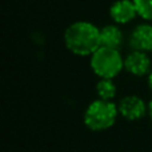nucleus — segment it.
<instances>
[{"mask_svg": "<svg viewBox=\"0 0 152 152\" xmlns=\"http://www.w3.org/2000/svg\"><path fill=\"white\" fill-rule=\"evenodd\" d=\"M110 16L118 26L127 24L137 16L136 5L134 0H116L110 7Z\"/></svg>", "mask_w": 152, "mask_h": 152, "instance_id": "obj_6", "label": "nucleus"}, {"mask_svg": "<svg viewBox=\"0 0 152 152\" xmlns=\"http://www.w3.org/2000/svg\"><path fill=\"white\" fill-rule=\"evenodd\" d=\"M64 44L74 55L91 56L100 48V28L89 21H76L67 27Z\"/></svg>", "mask_w": 152, "mask_h": 152, "instance_id": "obj_1", "label": "nucleus"}, {"mask_svg": "<svg viewBox=\"0 0 152 152\" xmlns=\"http://www.w3.org/2000/svg\"><path fill=\"white\" fill-rule=\"evenodd\" d=\"M118 115V104L108 100L97 99L87 107L84 113V123L91 131H104L116 123Z\"/></svg>", "mask_w": 152, "mask_h": 152, "instance_id": "obj_2", "label": "nucleus"}, {"mask_svg": "<svg viewBox=\"0 0 152 152\" xmlns=\"http://www.w3.org/2000/svg\"><path fill=\"white\" fill-rule=\"evenodd\" d=\"M148 115H150V118L152 119V99L150 100V103H148Z\"/></svg>", "mask_w": 152, "mask_h": 152, "instance_id": "obj_11", "label": "nucleus"}, {"mask_svg": "<svg viewBox=\"0 0 152 152\" xmlns=\"http://www.w3.org/2000/svg\"><path fill=\"white\" fill-rule=\"evenodd\" d=\"M116 94H118V88H116V84L113 83V79H100L97 81L96 95L99 96V99L113 102Z\"/></svg>", "mask_w": 152, "mask_h": 152, "instance_id": "obj_9", "label": "nucleus"}, {"mask_svg": "<svg viewBox=\"0 0 152 152\" xmlns=\"http://www.w3.org/2000/svg\"><path fill=\"white\" fill-rule=\"evenodd\" d=\"M124 35L118 24H108L100 28V47L119 50L123 45Z\"/></svg>", "mask_w": 152, "mask_h": 152, "instance_id": "obj_8", "label": "nucleus"}, {"mask_svg": "<svg viewBox=\"0 0 152 152\" xmlns=\"http://www.w3.org/2000/svg\"><path fill=\"white\" fill-rule=\"evenodd\" d=\"M124 69L134 76H145L152 71V63L147 52L132 51L124 58Z\"/></svg>", "mask_w": 152, "mask_h": 152, "instance_id": "obj_5", "label": "nucleus"}, {"mask_svg": "<svg viewBox=\"0 0 152 152\" xmlns=\"http://www.w3.org/2000/svg\"><path fill=\"white\" fill-rule=\"evenodd\" d=\"M148 86H150V88L152 91V71L150 72V75H148Z\"/></svg>", "mask_w": 152, "mask_h": 152, "instance_id": "obj_12", "label": "nucleus"}, {"mask_svg": "<svg viewBox=\"0 0 152 152\" xmlns=\"http://www.w3.org/2000/svg\"><path fill=\"white\" fill-rule=\"evenodd\" d=\"M119 115H121L127 120H139L148 112V104L142 97L136 95H127L121 97L118 103Z\"/></svg>", "mask_w": 152, "mask_h": 152, "instance_id": "obj_4", "label": "nucleus"}, {"mask_svg": "<svg viewBox=\"0 0 152 152\" xmlns=\"http://www.w3.org/2000/svg\"><path fill=\"white\" fill-rule=\"evenodd\" d=\"M137 16L147 21H152V0H134Z\"/></svg>", "mask_w": 152, "mask_h": 152, "instance_id": "obj_10", "label": "nucleus"}, {"mask_svg": "<svg viewBox=\"0 0 152 152\" xmlns=\"http://www.w3.org/2000/svg\"><path fill=\"white\" fill-rule=\"evenodd\" d=\"M91 68L99 79H113L124 69V58L119 50L100 47L91 55Z\"/></svg>", "mask_w": 152, "mask_h": 152, "instance_id": "obj_3", "label": "nucleus"}, {"mask_svg": "<svg viewBox=\"0 0 152 152\" xmlns=\"http://www.w3.org/2000/svg\"><path fill=\"white\" fill-rule=\"evenodd\" d=\"M129 45L132 51L151 52L152 51V24H139L129 35Z\"/></svg>", "mask_w": 152, "mask_h": 152, "instance_id": "obj_7", "label": "nucleus"}]
</instances>
